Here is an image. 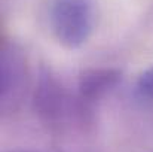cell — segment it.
<instances>
[{
  "label": "cell",
  "instance_id": "obj_3",
  "mask_svg": "<svg viewBox=\"0 0 153 152\" xmlns=\"http://www.w3.org/2000/svg\"><path fill=\"white\" fill-rule=\"evenodd\" d=\"M137 87H138V91L141 96L153 99V66L141 73Z\"/></svg>",
  "mask_w": 153,
  "mask_h": 152
},
{
  "label": "cell",
  "instance_id": "obj_2",
  "mask_svg": "<svg viewBox=\"0 0 153 152\" xmlns=\"http://www.w3.org/2000/svg\"><path fill=\"white\" fill-rule=\"evenodd\" d=\"M119 72L111 69H92L80 76V91L83 97L95 99L114 87L119 81Z\"/></svg>",
  "mask_w": 153,
  "mask_h": 152
},
{
  "label": "cell",
  "instance_id": "obj_1",
  "mask_svg": "<svg viewBox=\"0 0 153 152\" xmlns=\"http://www.w3.org/2000/svg\"><path fill=\"white\" fill-rule=\"evenodd\" d=\"M55 39L67 49L80 48L92 33L94 7L91 0H53L49 15Z\"/></svg>",
  "mask_w": 153,
  "mask_h": 152
}]
</instances>
